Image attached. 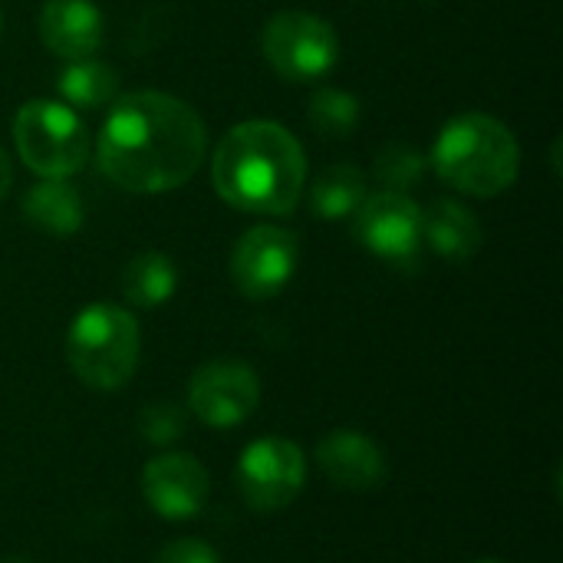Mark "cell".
Wrapping results in <instances>:
<instances>
[{"label": "cell", "mask_w": 563, "mask_h": 563, "mask_svg": "<svg viewBox=\"0 0 563 563\" xmlns=\"http://www.w3.org/2000/svg\"><path fill=\"white\" fill-rule=\"evenodd\" d=\"M432 168L452 188L495 198L508 191L521 168V148L511 129L485 112L455 115L432 145Z\"/></svg>", "instance_id": "3"}, {"label": "cell", "mask_w": 563, "mask_h": 563, "mask_svg": "<svg viewBox=\"0 0 563 563\" xmlns=\"http://www.w3.org/2000/svg\"><path fill=\"white\" fill-rule=\"evenodd\" d=\"M36 30L43 46L66 63L86 59L102 46V13L89 0H46Z\"/></svg>", "instance_id": "13"}, {"label": "cell", "mask_w": 563, "mask_h": 563, "mask_svg": "<svg viewBox=\"0 0 563 563\" xmlns=\"http://www.w3.org/2000/svg\"><path fill=\"white\" fill-rule=\"evenodd\" d=\"M0 563H33V561H26V558H3Z\"/></svg>", "instance_id": "24"}, {"label": "cell", "mask_w": 563, "mask_h": 563, "mask_svg": "<svg viewBox=\"0 0 563 563\" xmlns=\"http://www.w3.org/2000/svg\"><path fill=\"white\" fill-rule=\"evenodd\" d=\"M261 402V379L241 360H211L195 369L188 383V409L208 429H234L254 416Z\"/></svg>", "instance_id": "10"}, {"label": "cell", "mask_w": 563, "mask_h": 563, "mask_svg": "<svg viewBox=\"0 0 563 563\" xmlns=\"http://www.w3.org/2000/svg\"><path fill=\"white\" fill-rule=\"evenodd\" d=\"M482 224L465 205L439 198L422 211V244H429L442 261L465 264L482 251Z\"/></svg>", "instance_id": "14"}, {"label": "cell", "mask_w": 563, "mask_h": 563, "mask_svg": "<svg viewBox=\"0 0 563 563\" xmlns=\"http://www.w3.org/2000/svg\"><path fill=\"white\" fill-rule=\"evenodd\" d=\"M152 563H221V558L211 544H205L198 538H178V541L165 544Z\"/></svg>", "instance_id": "22"}, {"label": "cell", "mask_w": 563, "mask_h": 563, "mask_svg": "<svg viewBox=\"0 0 563 563\" xmlns=\"http://www.w3.org/2000/svg\"><path fill=\"white\" fill-rule=\"evenodd\" d=\"M142 495L165 521H191L211 495L208 468L188 452H162L142 468Z\"/></svg>", "instance_id": "11"}, {"label": "cell", "mask_w": 563, "mask_h": 563, "mask_svg": "<svg viewBox=\"0 0 563 563\" xmlns=\"http://www.w3.org/2000/svg\"><path fill=\"white\" fill-rule=\"evenodd\" d=\"M360 244L393 267H416L422 254V208L402 191L366 195L353 214Z\"/></svg>", "instance_id": "8"}, {"label": "cell", "mask_w": 563, "mask_h": 563, "mask_svg": "<svg viewBox=\"0 0 563 563\" xmlns=\"http://www.w3.org/2000/svg\"><path fill=\"white\" fill-rule=\"evenodd\" d=\"M307 485V455L284 435L251 442L238 459V488L251 511L274 515L297 501Z\"/></svg>", "instance_id": "6"}, {"label": "cell", "mask_w": 563, "mask_h": 563, "mask_svg": "<svg viewBox=\"0 0 563 563\" xmlns=\"http://www.w3.org/2000/svg\"><path fill=\"white\" fill-rule=\"evenodd\" d=\"M0 20H3V16H0Z\"/></svg>", "instance_id": "26"}, {"label": "cell", "mask_w": 563, "mask_h": 563, "mask_svg": "<svg viewBox=\"0 0 563 563\" xmlns=\"http://www.w3.org/2000/svg\"><path fill=\"white\" fill-rule=\"evenodd\" d=\"M310 125L327 139H346L360 125V99L343 89H320L310 99Z\"/></svg>", "instance_id": "19"}, {"label": "cell", "mask_w": 563, "mask_h": 563, "mask_svg": "<svg viewBox=\"0 0 563 563\" xmlns=\"http://www.w3.org/2000/svg\"><path fill=\"white\" fill-rule=\"evenodd\" d=\"M13 142L26 168L43 178H69L89 158V135L79 115L53 99L20 106L13 119Z\"/></svg>", "instance_id": "5"}, {"label": "cell", "mask_w": 563, "mask_h": 563, "mask_svg": "<svg viewBox=\"0 0 563 563\" xmlns=\"http://www.w3.org/2000/svg\"><path fill=\"white\" fill-rule=\"evenodd\" d=\"M208 132L201 115L168 92L119 96L99 132V165L135 195L181 188L201 165Z\"/></svg>", "instance_id": "1"}, {"label": "cell", "mask_w": 563, "mask_h": 563, "mask_svg": "<svg viewBox=\"0 0 563 563\" xmlns=\"http://www.w3.org/2000/svg\"><path fill=\"white\" fill-rule=\"evenodd\" d=\"M261 46L274 73L290 82H313L327 76L340 56L333 26L307 10H284L271 16Z\"/></svg>", "instance_id": "7"}, {"label": "cell", "mask_w": 563, "mask_h": 563, "mask_svg": "<svg viewBox=\"0 0 563 563\" xmlns=\"http://www.w3.org/2000/svg\"><path fill=\"white\" fill-rule=\"evenodd\" d=\"M426 175V155L416 152L412 145H402V142H393L386 145L376 162H373V178L383 185V191H402L419 185Z\"/></svg>", "instance_id": "20"}, {"label": "cell", "mask_w": 563, "mask_h": 563, "mask_svg": "<svg viewBox=\"0 0 563 563\" xmlns=\"http://www.w3.org/2000/svg\"><path fill=\"white\" fill-rule=\"evenodd\" d=\"M142 442L155 445V449H168L185 435V412L175 402H152L139 412L135 422Z\"/></svg>", "instance_id": "21"}, {"label": "cell", "mask_w": 563, "mask_h": 563, "mask_svg": "<svg viewBox=\"0 0 563 563\" xmlns=\"http://www.w3.org/2000/svg\"><path fill=\"white\" fill-rule=\"evenodd\" d=\"M366 185L369 181H366L363 168H356V165H330L317 178V185L310 191V205H313L317 218H327V221L350 218L363 205Z\"/></svg>", "instance_id": "18"}, {"label": "cell", "mask_w": 563, "mask_h": 563, "mask_svg": "<svg viewBox=\"0 0 563 563\" xmlns=\"http://www.w3.org/2000/svg\"><path fill=\"white\" fill-rule=\"evenodd\" d=\"M23 218L53 238H69L82 228L79 191L66 178H43L23 198Z\"/></svg>", "instance_id": "15"}, {"label": "cell", "mask_w": 563, "mask_h": 563, "mask_svg": "<svg viewBox=\"0 0 563 563\" xmlns=\"http://www.w3.org/2000/svg\"><path fill=\"white\" fill-rule=\"evenodd\" d=\"M211 181L238 211L290 214L307 181L303 145L277 122H241L218 142Z\"/></svg>", "instance_id": "2"}, {"label": "cell", "mask_w": 563, "mask_h": 563, "mask_svg": "<svg viewBox=\"0 0 563 563\" xmlns=\"http://www.w3.org/2000/svg\"><path fill=\"white\" fill-rule=\"evenodd\" d=\"M472 563H505V561H495V558H482V561H472Z\"/></svg>", "instance_id": "25"}, {"label": "cell", "mask_w": 563, "mask_h": 563, "mask_svg": "<svg viewBox=\"0 0 563 563\" xmlns=\"http://www.w3.org/2000/svg\"><path fill=\"white\" fill-rule=\"evenodd\" d=\"M56 89L69 106L79 109H99L115 102L119 92V73L102 63V59H69V66H63V73L56 76Z\"/></svg>", "instance_id": "17"}, {"label": "cell", "mask_w": 563, "mask_h": 563, "mask_svg": "<svg viewBox=\"0 0 563 563\" xmlns=\"http://www.w3.org/2000/svg\"><path fill=\"white\" fill-rule=\"evenodd\" d=\"M10 185H13V168H10V158H7V152L0 148V198L10 191Z\"/></svg>", "instance_id": "23"}, {"label": "cell", "mask_w": 563, "mask_h": 563, "mask_svg": "<svg viewBox=\"0 0 563 563\" xmlns=\"http://www.w3.org/2000/svg\"><path fill=\"white\" fill-rule=\"evenodd\" d=\"M139 320L115 303H92L76 313L66 333V360L76 379L96 393L122 389L139 366Z\"/></svg>", "instance_id": "4"}, {"label": "cell", "mask_w": 563, "mask_h": 563, "mask_svg": "<svg viewBox=\"0 0 563 563\" xmlns=\"http://www.w3.org/2000/svg\"><path fill=\"white\" fill-rule=\"evenodd\" d=\"M119 287H122V297L132 307L155 310V307L168 303L175 297V290H178L175 261L168 254H158V251H142L122 267Z\"/></svg>", "instance_id": "16"}, {"label": "cell", "mask_w": 563, "mask_h": 563, "mask_svg": "<svg viewBox=\"0 0 563 563\" xmlns=\"http://www.w3.org/2000/svg\"><path fill=\"white\" fill-rule=\"evenodd\" d=\"M317 468L323 478L353 495L379 492L389 478V459L376 439L356 429H333L317 442Z\"/></svg>", "instance_id": "12"}, {"label": "cell", "mask_w": 563, "mask_h": 563, "mask_svg": "<svg viewBox=\"0 0 563 563\" xmlns=\"http://www.w3.org/2000/svg\"><path fill=\"white\" fill-rule=\"evenodd\" d=\"M300 241L287 228L257 224L234 244L231 254V277L234 287L247 300H271L277 297L297 274Z\"/></svg>", "instance_id": "9"}]
</instances>
